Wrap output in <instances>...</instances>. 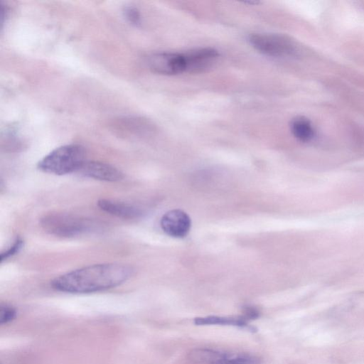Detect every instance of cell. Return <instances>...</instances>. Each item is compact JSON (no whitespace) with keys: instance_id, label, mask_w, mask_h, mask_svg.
<instances>
[{"instance_id":"cell-1","label":"cell","mask_w":364,"mask_h":364,"mask_svg":"<svg viewBox=\"0 0 364 364\" xmlns=\"http://www.w3.org/2000/svg\"><path fill=\"white\" fill-rule=\"evenodd\" d=\"M133 269L119 263L88 265L67 272L52 280L51 287L59 291L88 294L114 288L128 280Z\"/></svg>"},{"instance_id":"cell-2","label":"cell","mask_w":364,"mask_h":364,"mask_svg":"<svg viewBox=\"0 0 364 364\" xmlns=\"http://www.w3.org/2000/svg\"><path fill=\"white\" fill-rule=\"evenodd\" d=\"M85 161L84 147L71 144L51 151L38 161V168L46 173L62 176L79 171Z\"/></svg>"},{"instance_id":"cell-3","label":"cell","mask_w":364,"mask_h":364,"mask_svg":"<svg viewBox=\"0 0 364 364\" xmlns=\"http://www.w3.org/2000/svg\"><path fill=\"white\" fill-rule=\"evenodd\" d=\"M40 223L46 232L63 237H75L95 232L100 228V225L90 218L68 213L45 215Z\"/></svg>"},{"instance_id":"cell-4","label":"cell","mask_w":364,"mask_h":364,"mask_svg":"<svg viewBox=\"0 0 364 364\" xmlns=\"http://www.w3.org/2000/svg\"><path fill=\"white\" fill-rule=\"evenodd\" d=\"M248 41L255 50L269 57L289 58L296 54L295 44L283 35L252 33L249 36Z\"/></svg>"},{"instance_id":"cell-5","label":"cell","mask_w":364,"mask_h":364,"mask_svg":"<svg viewBox=\"0 0 364 364\" xmlns=\"http://www.w3.org/2000/svg\"><path fill=\"white\" fill-rule=\"evenodd\" d=\"M146 63L151 71L160 75H174L186 73L184 53H155L148 57Z\"/></svg>"},{"instance_id":"cell-6","label":"cell","mask_w":364,"mask_h":364,"mask_svg":"<svg viewBox=\"0 0 364 364\" xmlns=\"http://www.w3.org/2000/svg\"><path fill=\"white\" fill-rule=\"evenodd\" d=\"M163 231L173 237H183L190 230V217L183 210H172L166 213L161 219Z\"/></svg>"},{"instance_id":"cell-7","label":"cell","mask_w":364,"mask_h":364,"mask_svg":"<svg viewBox=\"0 0 364 364\" xmlns=\"http://www.w3.org/2000/svg\"><path fill=\"white\" fill-rule=\"evenodd\" d=\"M186 73H200L210 68L218 60L219 53L210 47L199 48L184 53Z\"/></svg>"},{"instance_id":"cell-8","label":"cell","mask_w":364,"mask_h":364,"mask_svg":"<svg viewBox=\"0 0 364 364\" xmlns=\"http://www.w3.org/2000/svg\"><path fill=\"white\" fill-rule=\"evenodd\" d=\"M79 172L85 176L104 181H117L124 177L122 172L116 167L96 161H86Z\"/></svg>"},{"instance_id":"cell-9","label":"cell","mask_w":364,"mask_h":364,"mask_svg":"<svg viewBox=\"0 0 364 364\" xmlns=\"http://www.w3.org/2000/svg\"><path fill=\"white\" fill-rule=\"evenodd\" d=\"M97 205L103 211L119 218L131 219L142 215L139 208L119 200L103 198L97 201Z\"/></svg>"},{"instance_id":"cell-10","label":"cell","mask_w":364,"mask_h":364,"mask_svg":"<svg viewBox=\"0 0 364 364\" xmlns=\"http://www.w3.org/2000/svg\"><path fill=\"white\" fill-rule=\"evenodd\" d=\"M229 354L208 348H195L188 355L193 364H225Z\"/></svg>"},{"instance_id":"cell-11","label":"cell","mask_w":364,"mask_h":364,"mask_svg":"<svg viewBox=\"0 0 364 364\" xmlns=\"http://www.w3.org/2000/svg\"><path fill=\"white\" fill-rule=\"evenodd\" d=\"M290 129L294 136L301 142L311 141L316 134L311 122L304 117H296L290 124Z\"/></svg>"},{"instance_id":"cell-12","label":"cell","mask_w":364,"mask_h":364,"mask_svg":"<svg viewBox=\"0 0 364 364\" xmlns=\"http://www.w3.org/2000/svg\"><path fill=\"white\" fill-rule=\"evenodd\" d=\"M196 325H232L242 326L246 325V321L242 318H226L220 316H207L196 318L194 319Z\"/></svg>"},{"instance_id":"cell-13","label":"cell","mask_w":364,"mask_h":364,"mask_svg":"<svg viewBox=\"0 0 364 364\" xmlns=\"http://www.w3.org/2000/svg\"><path fill=\"white\" fill-rule=\"evenodd\" d=\"M259 358L255 355L242 353L229 355L226 364H261Z\"/></svg>"},{"instance_id":"cell-14","label":"cell","mask_w":364,"mask_h":364,"mask_svg":"<svg viewBox=\"0 0 364 364\" xmlns=\"http://www.w3.org/2000/svg\"><path fill=\"white\" fill-rule=\"evenodd\" d=\"M16 316V310L14 307L6 304H2L0 306V323L1 325L9 323Z\"/></svg>"},{"instance_id":"cell-15","label":"cell","mask_w":364,"mask_h":364,"mask_svg":"<svg viewBox=\"0 0 364 364\" xmlns=\"http://www.w3.org/2000/svg\"><path fill=\"white\" fill-rule=\"evenodd\" d=\"M123 13L126 19L132 25L139 26L141 24V14L136 7L132 6H125Z\"/></svg>"},{"instance_id":"cell-16","label":"cell","mask_w":364,"mask_h":364,"mask_svg":"<svg viewBox=\"0 0 364 364\" xmlns=\"http://www.w3.org/2000/svg\"><path fill=\"white\" fill-rule=\"evenodd\" d=\"M23 246V241L21 238H16L14 243L5 251L2 252L0 256V261L2 262L4 260L7 259L15 254L18 253Z\"/></svg>"},{"instance_id":"cell-17","label":"cell","mask_w":364,"mask_h":364,"mask_svg":"<svg viewBox=\"0 0 364 364\" xmlns=\"http://www.w3.org/2000/svg\"><path fill=\"white\" fill-rule=\"evenodd\" d=\"M259 316V311L257 309L252 306H247L244 310V316L242 318L246 321L247 319H252Z\"/></svg>"}]
</instances>
